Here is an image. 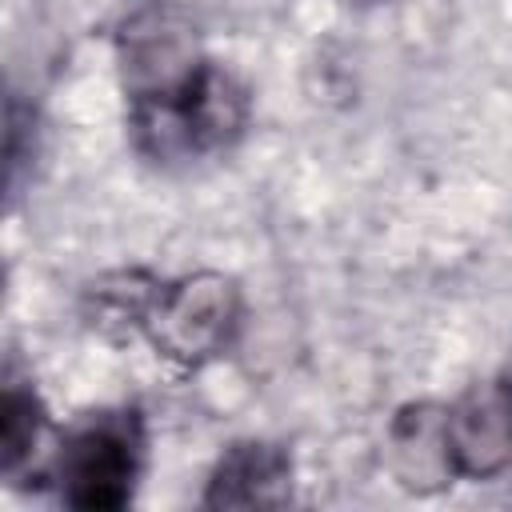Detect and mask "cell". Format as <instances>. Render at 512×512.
<instances>
[{
  "instance_id": "6da1fadb",
  "label": "cell",
  "mask_w": 512,
  "mask_h": 512,
  "mask_svg": "<svg viewBox=\"0 0 512 512\" xmlns=\"http://www.w3.org/2000/svg\"><path fill=\"white\" fill-rule=\"evenodd\" d=\"M144 428L136 408H104L80 416L56 452L60 500L72 508H124L140 472Z\"/></svg>"
},
{
  "instance_id": "7a4b0ae2",
  "label": "cell",
  "mask_w": 512,
  "mask_h": 512,
  "mask_svg": "<svg viewBox=\"0 0 512 512\" xmlns=\"http://www.w3.org/2000/svg\"><path fill=\"white\" fill-rule=\"evenodd\" d=\"M236 316H240L236 284L200 272L180 284H156L140 316V332L156 344L160 356L180 364H200L228 348Z\"/></svg>"
},
{
  "instance_id": "3957f363",
  "label": "cell",
  "mask_w": 512,
  "mask_h": 512,
  "mask_svg": "<svg viewBox=\"0 0 512 512\" xmlns=\"http://www.w3.org/2000/svg\"><path fill=\"white\" fill-rule=\"evenodd\" d=\"M440 456L448 472L492 476L512 464V384H476L440 416Z\"/></svg>"
},
{
  "instance_id": "277c9868",
  "label": "cell",
  "mask_w": 512,
  "mask_h": 512,
  "mask_svg": "<svg viewBox=\"0 0 512 512\" xmlns=\"http://www.w3.org/2000/svg\"><path fill=\"white\" fill-rule=\"evenodd\" d=\"M288 476H292V464L276 444L244 440L220 456L204 504L208 508H272L288 500Z\"/></svg>"
},
{
  "instance_id": "5b68a950",
  "label": "cell",
  "mask_w": 512,
  "mask_h": 512,
  "mask_svg": "<svg viewBox=\"0 0 512 512\" xmlns=\"http://www.w3.org/2000/svg\"><path fill=\"white\" fill-rule=\"evenodd\" d=\"M4 472H16L20 460L32 456L36 440H40V404L32 388H20L16 380L4 388Z\"/></svg>"
},
{
  "instance_id": "8992f818",
  "label": "cell",
  "mask_w": 512,
  "mask_h": 512,
  "mask_svg": "<svg viewBox=\"0 0 512 512\" xmlns=\"http://www.w3.org/2000/svg\"><path fill=\"white\" fill-rule=\"evenodd\" d=\"M352 4H376V0H352Z\"/></svg>"
}]
</instances>
